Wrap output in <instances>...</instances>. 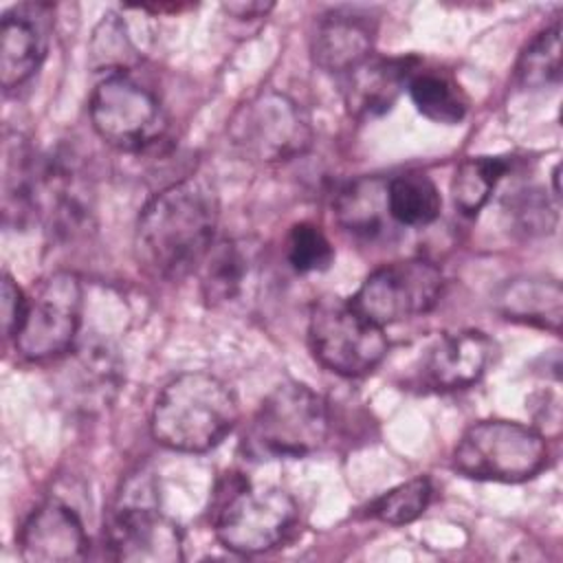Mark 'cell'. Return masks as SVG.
Wrapping results in <instances>:
<instances>
[{
	"mask_svg": "<svg viewBox=\"0 0 563 563\" xmlns=\"http://www.w3.org/2000/svg\"><path fill=\"white\" fill-rule=\"evenodd\" d=\"M561 79V22L541 31L519 55L517 81L537 90L559 84Z\"/></svg>",
	"mask_w": 563,
	"mask_h": 563,
	"instance_id": "24",
	"label": "cell"
},
{
	"mask_svg": "<svg viewBox=\"0 0 563 563\" xmlns=\"http://www.w3.org/2000/svg\"><path fill=\"white\" fill-rule=\"evenodd\" d=\"M20 552L29 563H73L88 554V534L73 508L57 499L40 504L20 530Z\"/></svg>",
	"mask_w": 563,
	"mask_h": 563,
	"instance_id": "13",
	"label": "cell"
},
{
	"mask_svg": "<svg viewBox=\"0 0 563 563\" xmlns=\"http://www.w3.org/2000/svg\"><path fill=\"white\" fill-rule=\"evenodd\" d=\"M260 255L249 242L222 240L213 244L200 264V286L205 299L220 308L244 299L255 286Z\"/></svg>",
	"mask_w": 563,
	"mask_h": 563,
	"instance_id": "17",
	"label": "cell"
},
{
	"mask_svg": "<svg viewBox=\"0 0 563 563\" xmlns=\"http://www.w3.org/2000/svg\"><path fill=\"white\" fill-rule=\"evenodd\" d=\"M40 156L22 136H7L2 161V209L4 222L22 227L33 220V191Z\"/></svg>",
	"mask_w": 563,
	"mask_h": 563,
	"instance_id": "20",
	"label": "cell"
},
{
	"mask_svg": "<svg viewBox=\"0 0 563 563\" xmlns=\"http://www.w3.org/2000/svg\"><path fill=\"white\" fill-rule=\"evenodd\" d=\"M95 132L112 147L139 152L165 132V112L158 97L128 73H108L90 97Z\"/></svg>",
	"mask_w": 563,
	"mask_h": 563,
	"instance_id": "8",
	"label": "cell"
},
{
	"mask_svg": "<svg viewBox=\"0 0 563 563\" xmlns=\"http://www.w3.org/2000/svg\"><path fill=\"white\" fill-rule=\"evenodd\" d=\"M299 508L282 488H255L249 482L229 486L213 510L218 541L238 554H260L277 548L295 530Z\"/></svg>",
	"mask_w": 563,
	"mask_h": 563,
	"instance_id": "5",
	"label": "cell"
},
{
	"mask_svg": "<svg viewBox=\"0 0 563 563\" xmlns=\"http://www.w3.org/2000/svg\"><path fill=\"white\" fill-rule=\"evenodd\" d=\"M548 460V446L539 431L510 420H482L464 431L453 468L473 479L523 482L534 477Z\"/></svg>",
	"mask_w": 563,
	"mask_h": 563,
	"instance_id": "4",
	"label": "cell"
},
{
	"mask_svg": "<svg viewBox=\"0 0 563 563\" xmlns=\"http://www.w3.org/2000/svg\"><path fill=\"white\" fill-rule=\"evenodd\" d=\"M106 543L117 561L176 563L185 556L178 523L165 517L147 495L123 493L106 530Z\"/></svg>",
	"mask_w": 563,
	"mask_h": 563,
	"instance_id": "11",
	"label": "cell"
},
{
	"mask_svg": "<svg viewBox=\"0 0 563 563\" xmlns=\"http://www.w3.org/2000/svg\"><path fill=\"white\" fill-rule=\"evenodd\" d=\"M53 29V7L22 2L2 15L0 24V81L7 90L31 79L42 66Z\"/></svg>",
	"mask_w": 563,
	"mask_h": 563,
	"instance_id": "12",
	"label": "cell"
},
{
	"mask_svg": "<svg viewBox=\"0 0 563 563\" xmlns=\"http://www.w3.org/2000/svg\"><path fill=\"white\" fill-rule=\"evenodd\" d=\"M121 383V367L106 345H81L62 372V389L73 407L84 411L108 405Z\"/></svg>",
	"mask_w": 563,
	"mask_h": 563,
	"instance_id": "18",
	"label": "cell"
},
{
	"mask_svg": "<svg viewBox=\"0 0 563 563\" xmlns=\"http://www.w3.org/2000/svg\"><path fill=\"white\" fill-rule=\"evenodd\" d=\"M330 433L325 400L303 383L277 385L255 411L249 446L262 457H303L323 446Z\"/></svg>",
	"mask_w": 563,
	"mask_h": 563,
	"instance_id": "3",
	"label": "cell"
},
{
	"mask_svg": "<svg viewBox=\"0 0 563 563\" xmlns=\"http://www.w3.org/2000/svg\"><path fill=\"white\" fill-rule=\"evenodd\" d=\"M240 416L233 389L213 374L187 372L169 380L152 409V435L167 449L202 453L218 446Z\"/></svg>",
	"mask_w": 563,
	"mask_h": 563,
	"instance_id": "2",
	"label": "cell"
},
{
	"mask_svg": "<svg viewBox=\"0 0 563 563\" xmlns=\"http://www.w3.org/2000/svg\"><path fill=\"white\" fill-rule=\"evenodd\" d=\"M132 53V42L128 40L123 24L117 15H103L92 40V55L110 68V73H125V57Z\"/></svg>",
	"mask_w": 563,
	"mask_h": 563,
	"instance_id": "29",
	"label": "cell"
},
{
	"mask_svg": "<svg viewBox=\"0 0 563 563\" xmlns=\"http://www.w3.org/2000/svg\"><path fill=\"white\" fill-rule=\"evenodd\" d=\"M387 213L402 227H424L440 216L442 198L435 183L422 172L394 176L385 187Z\"/></svg>",
	"mask_w": 563,
	"mask_h": 563,
	"instance_id": "21",
	"label": "cell"
},
{
	"mask_svg": "<svg viewBox=\"0 0 563 563\" xmlns=\"http://www.w3.org/2000/svg\"><path fill=\"white\" fill-rule=\"evenodd\" d=\"M442 271L422 257L389 262L365 277L352 303L378 325L427 314L442 295Z\"/></svg>",
	"mask_w": 563,
	"mask_h": 563,
	"instance_id": "10",
	"label": "cell"
},
{
	"mask_svg": "<svg viewBox=\"0 0 563 563\" xmlns=\"http://www.w3.org/2000/svg\"><path fill=\"white\" fill-rule=\"evenodd\" d=\"M286 257L297 273H319L332 264L334 249L317 224L299 222L288 233Z\"/></svg>",
	"mask_w": 563,
	"mask_h": 563,
	"instance_id": "27",
	"label": "cell"
},
{
	"mask_svg": "<svg viewBox=\"0 0 563 563\" xmlns=\"http://www.w3.org/2000/svg\"><path fill=\"white\" fill-rule=\"evenodd\" d=\"M229 139L246 158L277 163L301 154L310 145L312 130L303 110L288 95L266 90L233 112Z\"/></svg>",
	"mask_w": 563,
	"mask_h": 563,
	"instance_id": "9",
	"label": "cell"
},
{
	"mask_svg": "<svg viewBox=\"0 0 563 563\" xmlns=\"http://www.w3.org/2000/svg\"><path fill=\"white\" fill-rule=\"evenodd\" d=\"M220 205L213 187L200 178H183L161 189L143 207L134 253L139 266L158 279L176 282L198 271L216 244Z\"/></svg>",
	"mask_w": 563,
	"mask_h": 563,
	"instance_id": "1",
	"label": "cell"
},
{
	"mask_svg": "<svg viewBox=\"0 0 563 563\" xmlns=\"http://www.w3.org/2000/svg\"><path fill=\"white\" fill-rule=\"evenodd\" d=\"M510 161L506 156H471L464 158L451 180L453 205L464 216H475L490 198L499 180L508 174Z\"/></svg>",
	"mask_w": 563,
	"mask_h": 563,
	"instance_id": "23",
	"label": "cell"
},
{
	"mask_svg": "<svg viewBox=\"0 0 563 563\" xmlns=\"http://www.w3.org/2000/svg\"><path fill=\"white\" fill-rule=\"evenodd\" d=\"M81 323V284L68 271L35 282L26 295L24 321L13 336L15 350L29 361H46L70 352Z\"/></svg>",
	"mask_w": 563,
	"mask_h": 563,
	"instance_id": "7",
	"label": "cell"
},
{
	"mask_svg": "<svg viewBox=\"0 0 563 563\" xmlns=\"http://www.w3.org/2000/svg\"><path fill=\"white\" fill-rule=\"evenodd\" d=\"M376 20L358 9L328 11L312 35V59L328 73H350L372 55Z\"/></svg>",
	"mask_w": 563,
	"mask_h": 563,
	"instance_id": "14",
	"label": "cell"
},
{
	"mask_svg": "<svg viewBox=\"0 0 563 563\" xmlns=\"http://www.w3.org/2000/svg\"><path fill=\"white\" fill-rule=\"evenodd\" d=\"M416 110L433 123L455 125L466 117L468 101L462 88L435 70H416L407 84Z\"/></svg>",
	"mask_w": 563,
	"mask_h": 563,
	"instance_id": "22",
	"label": "cell"
},
{
	"mask_svg": "<svg viewBox=\"0 0 563 563\" xmlns=\"http://www.w3.org/2000/svg\"><path fill=\"white\" fill-rule=\"evenodd\" d=\"M385 187L387 183L380 185L378 180H369V178L347 185L336 198L339 220L354 233H363V235L376 233L380 229L383 211L387 213Z\"/></svg>",
	"mask_w": 563,
	"mask_h": 563,
	"instance_id": "25",
	"label": "cell"
},
{
	"mask_svg": "<svg viewBox=\"0 0 563 563\" xmlns=\"http://www.w3.org/2000/svg\"><path fill=\"white\" fill-rule=\"evenodd\" d=\"M2 330L4 336H15L26 312V295L11 275L2 277Z\"/></svg>",
	"mask_w": 563,
	"mask_h": 563,
	"instance_id": "30",
	"label": "cell"
},
{
	"mask_svg": "<svg viewBox=\"0 0 563 563\" xmlns=\"http://www.w3.org/2000/svg\"><path fill=\"white\" fill-rule=\"evenodd\" d=\"M308 341L314 358L339 376L369 374L387 354L383 325L365 317L352 299L321 297L308 319Z\"/></svg>",
	"mask_w": 563,
	"mask_h": 563,
	"instance_id": "6",
	"label": "cell"
},
{
	"mask_svg": "<svg viewBox=\"0 0 563 563\" xmlns=\"http://www.w3.org/2000/svg\"><path fill=\"white\" fill-rule=\"evenodd\" d=\"M508 213L517 229H521L526 235H543L552 231L556 222V211L550 205L548 196L539 189H521L510 200Z\"/></svg>",
	"mask_w": 563,
	"mask_h": 563,
	"instance_id": "28",
	"label": "cell"
},
{
	"mask_svg": "<svg viewBox=\"0 0 563 563\" xmlns=\"http://www.w3.org/2000/svg\"><path fill=\"white\" fill-rule=\"evenodd\" d=\"M497 310L512 321L559 332L563 321V290L556 279L528 275L506 282L495 297Z\"/></svg>",
	"mask_w": 563,
	"mask_h": 563,
	"instance_id": "19",
	"label": "cell"
},
{
	"mask_svg": "<svg viewBox=\"0 0 563 563\" xmlns=\"http://www.w3.org/2000/svg\"><path fill=\"white\" fill-rule=\"evenodd\" d=\"M431 482L427 477H413L387 490L372 504V515L389 526H405L416 521L431 501Z\"/></svg>",
	"mask_w": 563,
	"mask_h": 563,
	"instance_id": "26",
	"label": "cell"
},
{
	"mask_svg": "<svg viewBox=\"0 0 563 563\" xmlns=\"http://www.w3.org/2000/svg\"><path fill=\"white\" fill-rule=\"evenodd\" d=\"M222 9L238 20H255L266 18V13L273 9V2H224Z\"/></svg>",
	"mask_w": 563,
	"mask_h": 563,
	"instance_id": "31",
	"label": "cell"
},
{
	"mask_svg": "<svg viewBox=\"0 0 563 563\" xmlns=\"http://www.w3.org/2000/svg\"><path fill=\"white\" fill-rule=\"evenodd\" d=\"M418 70L416 57H367L347 73L345 106L358 119L380 117L407 90Z\"/></svg>",
	"mask_w": 563,
	"mask_h": 563,
	"instance_id": "15",
	"label": "cell"
},
{
	"mask_svg": "<svg viewBox=\"0 0 563 563\" xmlns=\"http://www.w3.org/2000/svg\"><path fill=\"white\" fill-rule=\"evenodd\" d=\"M490 356L493 343L484 332H451L429 347L422 361V376L435 389H462L479 380Z\"/></svg>",
	"mask_w": 563,
	"mask_h": 563,
	"instance_id": "16",
	"label": "cell"
}]
</instances>
